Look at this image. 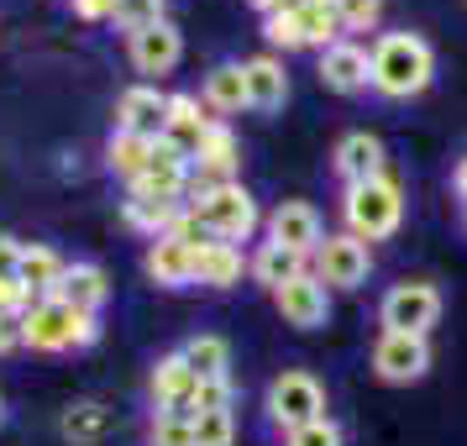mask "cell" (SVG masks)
I'll return each mask as SVG.
<instances>
[{"label": "cell", "instance_id": "cell-1", "mask_svg": "<svg viewBox=\"0 0 467 446\" xmlns=\"http://www.w3.org/2000/svg\"><path fill=\"white\" fill-rule=\"evenodd\" d=\"M431 74H436V53L415 32H389V37L373 43V79L368 85L379 89V95H389V100L420 95L431 85Z\"/></svg>", "mask_w": 467, "mask_h": 446}, {"label": "cell", "instance_id": "cell-2", "mask_svg": "<svg viewBox=\"0 0 467 446\" xmlns=\"http://www.w3.org/2000/svg\"><path fill=\"white\" fill-rule=\"evenodd\" d=\"M184 211H194L215 242H232V247L257 232V200L242 190L236 179L232 184H200V179H190V190H184Z\"/></svg>", "mask_w": 467, "mask_h": 446}, {"label": "cell", "instance_id": "cell-3", "mask_svg": "<svg viewBox=\"0 0 467 446\" xmlns=\"http://www.w3.org/2000/svg\"><path fill=\"white\" fill-rule=\"evenodd\" d=\"M341 211H347V232L358 236V242H383V236H394V232H400V221H404L400 179L383 169L379 179L352 184L347 200H341Z\"/></svg>", "mask_w": 467, "mask_h": 446}, {"label": "cell", "instance_id": "cell-4", "mask_svg": "<svg viewBox=\"0 0 467 446\" xmlns=\"http://www.w3.org/2000/svg\"><path fill=\"white\" fill-rule=\"evenodd\" d=\"M268 420L284 425V430H299L310 420H326V389L316 383V373L305 368H289L268 383Z\"/></svg>", "mask_w": 467, "mask_h": 446}, {"label": "cell", "instance_id": "cell-5", "mask_svg": "<svg viewBox=\"0 0 467 446\" xmlns=\"http://www.w3.org/2000/svg\"><path fill=\"white\" fill-rule=\"evenodd\" d=\"M383 331H404V337H425L441 320V295L436 284H394L379 305Z\"/></svg>", "mask_w": 467, "mask_h": 446}, {"label": "cell", "instance_id": "cell-6", "mask_svg": "<svg viewBox=\"0 0 467 446\" xmlns=\"http://www.w3.org/2000/svg\"><path fill=\"white\" fill-rule=\"evenodd\" d=\"M368 268H373L368 242H358L352 232H341V236H326L316 247V268H310V274H316L326 289H358V284H368Z\"/></svg>", "mask_w": 467, "mask_h": 446}, {"label": "cell", "instance_id": "cell-7", "mask_svg": "<svg viewBox=\"0 0 467 446\" xmlns=\"http://www.w3.org/2000/svg\"><path fill=\"white\" fill-rule=\"evenodd\" d=\"M184 190H190V158L173 152L169 142L158 137L152 163L127 184V200H184Z\"/></svg>", "mask_w": 467, "mask_h": 446}, {"label": "cell", "instance_id": "cell-8", "mask_svg": "<svg viewBox=\"0 0 467 446\" xmlns=\"http://www.w3.org/2000/svg\"><path fill=\"white\" fill-rule=\"evenodd\" d=\"M431 368V347L425 337H404V331H383L379 347H373V373L383 383H415L425 379Z\"/></svg>", "mask_w": 467, "mask_h": 446}, {"label": "cell", "instance_id": "cell-9", "mask_svg": "<svg viewBox=\"0 0 467 446\" xmlns=\"http://www.w3.org/2000/svg\"><path fill=\"white\" fill-rule=\"evenodd\" d=\"M268 242H278V247H289L299 257H316V247L326 242L316 205L310 200H278V211L268 215Z\"/></svg>", "mask_w": 467, "mask_h": 446}, {"label": "cell", "instance_id": "cell-10", "mask_svg": "<svg viewBox=\"0 0 467 446\" xmlns=\"http://www.w3.org/2000/svg\"><path fill=\"white\" fill-rule=\"evenodd\" d=\"M74 316H79V310H68L58 295L32 299V305H26V316H22L26 347H32V352H64L68 331H74Z\"/></svg>", "mask_w": 467, "mask_h": 446}, {"label": "cell", "instance_id": "cell-11", "mask_svg": "<svg viewBox=\"0 0 467 446\" xmlns=\"http://www.w3.org/2000/svg\"><path fill=\"white\" fill-rule=\"evenodd\" d=\"M127 53H131V68H137V74H173V64L184 58V37H179V26L163 16L158 26L131 32Z\"/></svg>", "mask_w": 467, "mask_h": 446}, {"label": "cell", "instance_id": "cell-12", "mask_svg": "<svg viewBox=\"0 0 467 446\" xmlns=\"http://www.w3.org/2000/svg\"><path fill=\"white\" fill-rule=\"evenodd\" d=\"M320 85L326 89H337V95H358L368 79H373V53L368 47H358L352 37H341L337 47H326L320 53Z\"/></svg>", "mask_w": 467, "mask_h": 446}, {"label": "cell", "instance_id": "cell-13", "mask_svg": "<svg viewBox=\"0 0 467 446\" xmlns=\"http://www.w3.org/2000/svg\"><path fill=\"white\" fill-rule=\"evenodd\" d=\"M163 121H169V95H158L152 85H131L121 89L116 100V131H131V137H163Z\"/></svg>", "mask_w": 467, "mask_h": 446}, {"label": "cell", "instance_id": "cell-14", "mask_svg": "<svg viewBox=\"0 0 467 446\" xmlns=\"http://www.w3.org/2000/svg\"><path fill=\"white\" fill-rule=\"evenodd\" d=\"M274 305H278V316L289 320V326H299V331H316L331 316V295H326V284L316 274H299L295 284H284L274 295Z\"/></svg>", "mask_w": 467, "mask_h": 446}, {"label": "cell", "instance_id": "cell-15", "mask_svg": "<svg viewBox=\"0 0 467 446\" xmlns=\"http://www.w3.org/2000/svg\"><path fill=\"white\" fill-rule=\"evenodd\" d=\"M236 169H242V148H236V131L226 127V121H215V127L205 131L200 152H194L190 179H200V184H232Z\"/></svg>", "mask_w": 467, "mask_h": 446}, {"label": "cell", "instance_id": "cell-16", "mask_svg": "<svg viewBox=\"0 0 467 446\" xmlns=\"http://www.w3.org/2000/svg\"><path fill=\"white\" fill-rule=\"evenodd\" d=\"M215 127V116H205V100H194V95H169V121H163V142L173 152H184L194 163V152L205 142V131Z\"/></svg>", "mask_w": 467, "mask_h": 446}, {"label": "cell", "instance_id": "cell-17", "mask_svg": "<svg viewBox=\"0 0 467 446\" xmlns=\"http://www.w3.org/2000/svg\"><path fill=\"white\" fill-rule=\"evenodd\" d=\"M331 163H337L341 184L352 190V184H368V179H379L383 173V142L373 131H347L331 152Z\"/></svg>", "mask_w": 467, "mask_h": 446}, {"label": "cell", "instance_id": "cell-18", "mask_svg": "<svg viewBox=\"0 0 467 446\" xmlns=\"http://www.w3.org/2000/svg\"><path fill=\"white\" fill-rule=\"evenodd\" d=\"M194 394H200V379H194L190 362L179 352L158 358V368H152V399H158V410H194Z\"/></svg>", "mask_w": 467, "mask_h": 446}, {"label": "cell", "instance_id": "cell-19", "mask_svg": "<svg viewBox=\"0 0 467 446\" xmlns=\"http://www.w3.org/2000/svg\"><path fill=\"white\" fill-rule=\"evenodd\" d=\"M142 268L158 289H184V284H194V247L173 242V236H158L142 257Z\"/></svg>", "mask_w": 467, "mask_h": 446}, {"label": "cell", "instance_id": "cell-20", "mask_svg": "<svg viewBox=\"0 0 467 446\" xmlns=\"http://www.w3.org/2000/svg\"><path fill=\"white\" fill-rule=\"evenodd\" d=\"M247 274H253V284H263L268 295H278L284 284H295L299 274H310V257L289 253V247H278V242H263V247L247 257Z\"/></svg>", "mask_w": 467, "mask_h": 446}, {"label": "cell", "instance_id": "cell-21", "mask_svg": "<svg viewBox=\"0 0 467 446\" xmlns=\"http://www.w3.org/2000/svg\"><path fill=\"white\" fill-rule=\"evenodd\" d=\"M110 295V278L100 263H68L64 284H58V299H64L68 310H79V316H95Z\"/></svg>", "mask_w": 467, "mask_h": 446}, {"label": "cell", "instance_id": "cell-22", "mask_svg": "<svg viewBox=\"0 0 467 446\" xmlns=\"http://www.w3.org/2000/svg\"><path fill=\"white\" fill-rule=\"evenodd\" d=\"M242 74H247V106L253 110H278L284 100H289V74H284V64H278L274 53L247 58Z\"/></svg>", "mask_w": 467, "mask_h": 446}, {"label": "cell", "instance_id": "cell-23", "mask_svg": "<svg viewBox=\"0 0 467 446\" xmlns=\"http://www.w3.org/2000/svg\"><path fill=\"white\" fill-rule=\"evenodd\" d=\"M242 268H247V257L232 242H205L194 253V284H205V289H232V284H242Z\"/></svg>", "mask_w": 467, "mask_h": 446}, {"label": "cell", "instance_id": "cell-24", "mask_svg": "<svg viewBox=\"0 0 467 446\" xmlns=\"http://www.w3.org/2000/svg\"><path fill=\"white\" fill-rule=\"evenodd\" d=\"M64 274H68V263L53 253V247H22V268H16V284H22L32 299L58 295Z\"/></svg>", "mask_w": 467, "mask_h": 446}, {"label": "cell", "instance_id": "cell-25", "mask_svg": "<svg viewBox=\"0 0 467 446\" xmlns=\"http://www.w3.org/2000/svg\"><path fill=\"white\" fill-rule=\"evenodd\" d=\"M205 110H215V116L253 110L247 106V74H242V64H215L205 74Z\"/></svg>", "mask_w": 467, "mask_h": 446}, {"label": "cell", "instance_id": "cell-26", "mask_svg": "<svg viewBox=\"0 0 467 446\" xmlns=\"http://www.w3.org/2000/svg\"><path fill=\"white\" fill-rule=\"evenodd\" d=\"M295 11H299V32H305V47H337L347 32H341V11H337V0H295Z\"/></svg>", "mask_w": 467, "mask_h": 446}, {"label": "cell", "instance_id": "cell-27", "mask_svg": "<svg viewBox=\"0 0 467 446\" xmlns=\"http://www.w3.org/2000/svg\"><path fill=\"white\" fill-rule=\"evenodd\" d=\"M179 211H184V200H127V205H121L127 226L148 232L152 242H158V236H169V226L179 221Z\"/></svg>", "mask_w": 467, "mask_h": 446}, {"label": "cell", "instance_id": "cell-28", "mask_svg": "<svg viewBox=\"0 0 467 446\" xmlns=\"http://www.w3.org/2000/svg\"><path fill=\"white\" fill-rule=\"evenodd\" d=\"M152 148H158L152 137H131V131H116V137H110V148H106L110 173H121V179L131 184V179H137V173L152 163Z\"/></svg>", "mask_w": 467, "mask_h": 446}, {"label": "cell", "instance_id": "cell-29", "mask_svg": "<svg viewBox=\"0 0 467 446\" xmlns=\"http://www.w3.org/2000/svg\"><path fill=\"white\" fill-rule=\"evenodd\" d=\"M179 358L194 368V379H226V368H232V347L221 337H190L179 347Z\"/></svg>", "mask_w": 467, "mask_h": 446}, {"label": "cell", "instance_id": "cell-30", "mask_svg": "<svg viewBox=\"0 0 467 446\" xmlns=\"http://www.w3.org/2000/svg\"><path fill=\"white\" fill-rule=\"evenodd\" d=\"M148 441L152 446H194V410H158Z\"/></svg>", "mask_w": 467, "mask_h": 446}, {"label": "cell", "instance_id": "cell-31", "mask_svg": "<svg viewBox=\"0 0 467 446\" xmlns=\"http://www.w3.org/2000/svg\"><path fill=\"white\" fill-rule=\"evenodd\" d=\"M232 441H236L232 410H205V415H194V446H232Z\"/></svg>", "mask_w": 467, "mask_h": 446}, {"label": "cell", "instance_id": "cell-32", "mask_svg": "<svg viewBox=\"0 0 467 446\" xmlns=\"http://www.w3.org/2000/svg\"><path fill=\"white\" fill-rule=\"evenodd\" d=\"M110 22L121 26V32H142V26H158L163 22V0H116V16Z\"/></svg>", "mask_w": 467, "mask_h": 446}, {"label": "cell", "instance_id": "cell-33", "mask_svg": "<svg viewBox=\"0 0 467 446\" xmlns=\"http://www.w3.org/2000/svg\"><path fill=\"white\" fill-rule=\"evenodd\" d=\"M263 37L274 47H305V32H299V11L295 5H284L274 16H263Z\"/></svg>", "mask_w": 467, "mask_h": 446}, {"label": "cell", "instance_id": "cell-34", "mask_svg": "<svg viewBox=\"0 0 467 446\" xmlns=\"http://www.w3.org/2000/svg\"><path fill=\"white\" fill-rule=\"evenodd\" d=\"M100 430H106V410H100V404L85 399L64 415V436H74V441H95Z\"/></svg>", "mask_w": 467, "mask_h": 446}, {"label": "cell", "instance_id": "cell-35", "mask_svg": "<svg viewBox=\"0 0 467 446\" xmlns=\"http://www.w3.org/2000/svg\"><path fill=\"white\" fill-rule=\"evenodd\" d=\"M341 11V32H373L383 16V0H337Z\"/></svg>", "mask_w": 467, "mask_h": 446}, {"label": "cell", "instance_id": "cell-36", "mask_svg": "<svg viewBox=\"0 0 467 446\" xmlns=\"http://www.w3.org/2000/svg\"><path fill=\"white\" fill-rule=\"evenodd\" d=\"M205 410H232V379H200L194 415H205Z\"/></svg>", "mask_w": 467, "mask_h": 446}, {"label": "cell", "instance_id": "cell-37", "mask_svg": "<svg viewBox=\"0 0 467 446\" xmlns=\"http://www.w3.org/2000/svg\"><path fill=\"white\" fill-rule=\"evenodd\" d=\"M289 446H341V430L337 420H310L299 430H289Z\"/></svg>", "mask_w": 467, "mask_h": 446}, {"label": "cell", "instance_id": "cell-38", "mask_svg": "<svg viewBox=\"0 0 467 446\" xmlns=\"http://www.w3.org/2000/svg\"><path fill=\"white\" fill-rule=\"evenodd\" d=\"M26 305H32V295H26L16 278H0V316H26Z\"/></svg>", "mask_w": 467, "mask_h": 446}, {"label": "cell", "instance_id": "cell-39", "mask_svg": "<svg viewBox=\"0 0 467 446\" xmlns=\"http://www.w3.org/2000/svg\"><path fill=\"white\" fill-rule=\"evenodd\" d=\"M16 268H22V242L0 232V278H16Z\"/></svg>", "mask_w": 467, "mask_h": 446}, {"label": "cell", "instance_id": "cell-40", "mask_svg": "<svg viewBox=\"0 0 467 446\" xmlns=\"http://www.w3.org/2000/svg\"><path fill=\"white\" fill-rule=\"evenodd\" d=\"M74 16L79 22H110L116 16V0H74Z\"/></svg>", "mask_w": 467, "mask_h": 446}, {"label": "cell", "instance_id": "cell-41", "mask_svg": "<svg viewBox=\"0 0 467 446\" xmlns=\"http://www.w3.org/2000/svg\"><path fill=\"white\" fill-rule=\"evenodd\" d=\"M16 347H26L22 316H0V358H5V352H16Z\"/></svg>", "mask_w": 467, "mask_h": 446}, {"label": "cell", "instance_id": "cell-42", "mask_svg": "<svg viewBox=\"0 0 467 446\" xmlns=\"http://www.w3.org/2000/svg\"><path fill=\"white\" fill-rule=\"evenodd\" d=\"M95 337H100V320H95V316H74V331H68V347H89Z\"/></svg>", "mask_w": 467, "mask_h": 446}, {"label": "cell", "instance_id": "cell-43", "mask_svg": "<svg viewBox=\"0 0 467 446\" xmlns=\"http://www.w3.org/2000/svg\"><path fill=\"white\" fill-rule=\"evenodd\" d=\"M451 190H457V200L467 205V158L457 163V173H451Z\"/></svg>", "mask_w": 467, "mask_h": 446}, {"label": "cell", "instance_id": "cell-44", "mask_svg": "<svg viewBox=\"0 0 467 446\" xmlns=\"http://www.w3.org/2000/svg\"><path fill=\"white\" fill-rule=\"evenodd\" d=\"M247 5H257L263 16H274V11H284V5H295V0H247Z\"/></svg>", "mask_w": 467, "mask_h": 446}]
</instances>
